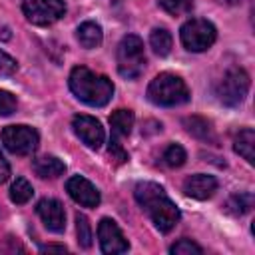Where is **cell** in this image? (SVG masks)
<instances>
[{"mask_svg":"<svg viewBox=\"0 0 255 255\" xmlns=\"http://www.w3.org/2000/svg\"><path fill=\"white\" fill-rule=\"evenodd\" d=\"M249 92V76L243 68H229L219 80L215 94L225 106H239Z\"/></svg>","mask_w":255,"mask_h":255,"instance_id":"5","label":"cell"},{"mask_svg":"<svg viewBox=\"0 0 255 255\" xmlns=\"http://www.w3.org/2000/svg\"><path fill=\"white\" fill-rule=\"evenodd\" d=\"M137 203L147 211V215L151 217L153 225L167 233L171 231L177 221H179V209L175 207V203L165 195L163 187L153 183V181H141L135 185V191H133Z\"/></svg>","mask_w":255,"mask_h":255,"instance_id":"1","label":"cell"},{"mask_svg":"<svg viewBox=\"0 0 255 255\" xmlns=\"http://www.w3.org/2000/svg\"><path fill=\"white\" fill-rule=\"evenodd\" d=\"M149 46L153 48V52L157 56H167L171 52V46H173V38L171 34L165 30V28H155L151 34H149Z\"/></svg>","mask_w":255,"mask_h":255,"instance_id":"19","label":"cell"},{"mask_svg":"<svg viewBox=\"0 0 255 255\" xmlns=\"http://www.w3.org/2000/svg\"><path fill=\"white\" fill-rule=\"evenodd\" d=\"M2 143L14 155H30L38 147V131L30 126H8L2 129Z\"/></svg>","mask_w":255,"mask_h":255,"instance_id":"7","label":"cell"},{"mask_svg":"<svg viewBox=\"0 0 255 255\" xmlns=\"http://www.w3.org/2000/svg\"><path fill=\"white\" fill-rule=\"evenodd\" d=\"M32 195H34V189H32V185L24 179V177H18L14 183H12V187H10V199L14 201V203H26V201H30L32 199Z\"/></svg>","mask_w":255,"mask_h":255,"instance_id":"20","label":"cell"},{"mask_svg":"<svg viewBox=\"0 0 255 255\" xmlns=\"http://www.w3.org/2000/svg\"><path fill=\"white\" fill-rule=\"evenodd\" d=\"M110 126H112V137L120 139L129 135L133 128V112L131 110H116L110 116Z\"/></svg>","mask_w":255,"mask_h":255,"instance_id":"15","label":"cell"},{"mask_svg":"<svg viewBox=\"0 0 255 255\" xmlns=\"http://www.w3.org/2000/svg\"><path fill=\"white\" fill-rule=\"evenodd\" d=\"M143 68H145L143 42L133 34L124 36L120 46H118V72H120V76L133 80L143 72Z\"/></svg>","mask_w":255,"mask_h":255,"instance_id":"4","label":"cell"},{"mask_svg":"<svg viewBox=\"0 0 255 255\" xmlns=\"http://www.w3.org/2000/svg\"><path fill=\"white\" fill-rule=\"evenodd\" d=\"M183 191H185V195H189L193 199H207L217 191V179L213 175H205V173L189 175L183 181Z\"/></svg>","mask_w":255,"mask_h":255,"instance_id":"13","label":"cell"},{"mask_svg":"<svg viewBox=\"0 0 255 255\" xmlns=\"http://www.w3.org/2000/svg\"><path fill=\"white\" fill-rule=\"evenodd\" d=\"M173 255H201V247L193 243L191 239H179L177 243L171 245L169 249Z\"/></svg>","mask_w":255,"mask_h":255,"instance_id":"25","label":"cell"},{"mask_svg":"<svg viewBox=\"0 0 255 255\" xmlns=\"http://www.w3.org/2000/svg\"><path fill=\"white\" fill-rule=\"evenodd\" d=\"M159 6L165 12H169L171 16H183V14L191 12L193 0H159Z\"/></svg>","mask_w":255,"mask_h":255,"instance_id":"24","label":"cell"},{"mask_svg":"<svg viewBox=\"0 0 255 255\" xmlns=\"http://www.w3.org/2000/svg\"><path fill=\"white\" fill-rule=\"evenodd\" d=\"M72 128H74V133L90 149H98L104 143V128L96 118L86 116V114H78L72 120Z\"/></svg>","mask_w":255,"mask_h":255,"instance_id":"10","label":"cell"},{"mask_svg":"<svg viewBox=\"0 0 255 255\" xmlns=\"http://www.w3.org/2000/svg\"><path fill=\"white\" fill-rule=\"evenodd\" d=\"M253 147H255V131L251 128H245L241 129L237 135H235V141H233V149L247 161V163H253L255 161V153H253Z\"/></svg>","mask_w":255,"mask_h":255,"instance_id":"17","label":"cell"},{"mask_svg":"<svg viewBox=\"0 0 255 255\" xmlns=\"http://www.w3.org/2000/svg\"><path fill=\"white\" fill-rule=\"evenodd\" d=\"M102 38H104L102 28H100V24H96V22H84V24L78 28V40H80V44H82L84 48H88V50L98 48V46L102 44Z\"/></svg>","mask_w":255,"mask_h":255,"instance_id":"18","label":"cell"},{"mask_svg":"<svg viewBox=\"0 0 255 255\" xmlns=\"http://www.w3.org/2000/svg\"><path fill=\"white\" fill-rule=\"evenodd\" d=\"M183 126H185V129H187L191 135H195L197 139H203V141H209V143H215V141H217L211 124H209L207 120L199 118V116L185 118V120H183Z\"/></svg>","mask_w":255,"mask_h":255,"instance_id":"16","label":"cell"},{"mask_svg":"<svg viewBox=\"0 0 255 255\" xmlns=\"http://www.w3.org/2000/svg\"><path fill=\"white\" fill-rule=\"evenodd\" d=\"M66 191L70 193V197H72L76 203H80V205H84V207H96V205L100 203V193H98V189H96L86 177H82V175L70 177L68 183H66Z\"/></svg>","mask_w":255,"mask_h":255,"instance_id":"11","label":"cell"},{"mask_svg":"<svg viewBox=\"0 0 255 255\" xmlns=\"http://www.w3.org/2000/svg\"><path fill=\"white\" fill-rule=\"evenodd\" d=\"M36 211H38L40 219L44 221V225L50 231H54V233L64 231V227H66V211H64V205L58 199H50V197L42 199L38 203Z\"/></svg>","mask_w":255,"mask_h":255,"instance_id":"12","label":"cell"},{"mask_svg":"<svg viewBox=\"0 0 255 255\" xmlns=\"http://www.w3.org/2000/svg\"><path fill=\"white\" fill-rule=\"evenodd\" d=\"M18 70V64H16V60L14 58H10L4 50H0V74H6V76H10V74H14Z\"/></svg>","mask_w":255,"mask_h":255,"instance_id":"28","label":"cell"},{"mask_svg":"<svg viewBox=\"0 0 255 255\" xmlns=\"http://www.w3.org/2000/svg\"><path fill=\"white\" fill-rule=\"evenodd\" d=\"M70 90L78 100L88 106H106L114 96V84L110 78L96 74L84 66H76L70 72Z\"/></svg>","mask_w":255,"mask_h":255,"instance_id":"2","label":"cell"},{"mask_svg":"<svg viewBox=\"0 0 255 255\" xmlns=\"http://www.w3.org/2000/svg\"><path fill=\"white\" fill-rule=\"evenodd\" d=\"M22 10L32 24L50 26L66 14L64 0H22Z\"/></svg>","mask_w":255,"mask_h":255,"instance_id":"8","label":"cell"},{"mask_svg":"<svg viewBox=\"0 0 255 255\" xmlns=\"http://www.w3.org/2000/svg\"><path fill=\"white\" fill-rule=\"evenodd\" d=\"M98 239H100V247L106 255H118V253H126L128 251V241L122 233V229L118 227V223L114 219L104 217L98 225Z\"/></svg>","mask_w":255,"mask_h":255,"instance_id":"9","label":"cell"},{"mask_svg":"<svg viewBox=\"0 0 255 255\" xmlns=\"http://www.w3.org/2000/svg\"><path fill=\"white\" fill-rule=\"evenodd\" d=\"M253 207V195L251 193H237L227 201V209L235 215H243Z\"/></svg>","mask_w":255,"mask_h":255,"instance_id":"22","label":"cell"},{"mask_svg":"<svg viewBox=\"0 0 255 255\" xmlns=\"http://www.w3.org/2000/svg\"><path fill=\"white\" fill-rule=\"evenodd\" d=\"M76 233H78V243L80 247L88 249L92 245V227H90V221L86 215L78 213L76 215Z\"/></svg>","mask_w":255,"mask_h":255,"instance_id":"23","label":"cell"},{"mask_svg":"<svg viewBox=\"0 0 255 255\" xmlns=\"http://www.w3.org/2000/svg\"><path fill=\"white\" fill-rule=\"evenodd\" d=\"M40 251H58V253H66L68 249L64 245H44Z\"/></svg>","mask_w":255,"mask_h":255,"instance_id":"30","label":"cell"},{"mask_svg":"<svg viewBox=\"0 0 255 255\" xmlns=\"http://www.w3.org/2000/svg\"><path fill=\"white\" fill-rule=\"evenodd\" d=\"M179 36H181V44L189 52H203L215 42L217 30L211 22L203 18H191L181 26Z\"/></svg>","mask_w":255,"mask_h":255,"instance_id":"6","label":"cell"},{"mask_svg":"<svg viewBox=\"0 0 255 255\" xmlns=\"http://www.w3.org/2000/svg\"><path fill=\"white\" fill-rule=\"evenodd\" d=\"M8 177H10V165H8V161L4 159V155L0 151V183H4Z\"/></svg>","mask_w":255,"mask_h":255,"instance_id":"29","label":"cell"},{"mask_svg":"<svg viewBox=\"0 0 255 255\" xmlns=\"http://www.w3.org/2000/svg\"><path fill=\"white\" fill-rule=\"evenodd\" d=\"M185 157H187L185 155V149L181 145H177V143H169L165 147L163 155H161V159H163V163L167 167H179V165H183L185 163Z\"/></svg>","mask_w":255,"mask_h":255,"instance_id":"21","label":"cell"},{"mask_svg":"<svg viewBox=\"0 0 255 255\" xmlns=\"http://www.w3.org/2000/svg\"><path fill=\"white\" fill-rule=\"evenodd\" d=\"M36 175L44 177V179H54V177H60L64 171H66V165L64 161H60L58 157L54 155H42V157H36L34 163H32Z\"/></svg>","mask_w":255,"mask_h":255,"instance_id":"14","label":"cell"},{"mask_svg":"<svg viewBox=\"0 0 255 255\" xmlns=\"http://www.w3.org/2000/svg\"><path fill=\"white\" fill-rule=\"evenodd\" d=\"M110 157L116 161V163H124V161H128V151L122 147V143H120V139H110Z\"/></svg>","mask_w":255,"mask_h":255,"instance_id":"27","label":"cell"},{"mask_svg":"<svg viewBox=\"0 0 255 255\" xmlns=\"http://www.w3.org/2000/svg\"><path fill=\"white\" fill-rule=\"evenodd\" d=\"M16 112V98L6 92V90H0V116H10Z\"/></svg>","mask_w":255,"mask_h":255,"instance_id":"26","label":"cell"},{"mask_svg":"<svg viewBox=\"0 0 255 255\" xmlns=\"http://www.w3.org/2000/svg\"><path fill=\"white\" fill-rule=\"evenodd\" d=\"M147 98L155 106H179L189 100V90L179 76L163 72L147 86Z\"/></svg>","mask_w":255,"mask_h":255,"instance_id":"3","label":"cell"}]
</instances>
